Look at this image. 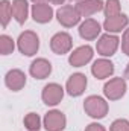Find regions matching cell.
Listing matches in <instances>:
<instances>
[{
    "mask_svg": "<svg viewBox=\"0 0 129 131\" xmlns=\"http://www.w3.org/2000/svg\"><path fill=\"white\" fill-rule=\"evenodd\" d=\"M87 84H88V81H87V76H85L84 73H73V75L67 79L65 90H67V93H68L70 96L78 98V96H81V95L85 92Z\"/></svg>",
    "mask_w": 129,
    "mask_h": 131,
    "instance_id": "obj_10",
    "label": "cell"
},
{
    "mask_svg": "<svg viewBox=\"0 0 129 131\" xmlns=\"http://www.w3.org/2000/svg\"><path fill=\"white\" fill-rule=\"evenodd\" d=\"M64 98V89L56 84V82H50L47 85H44L43 92H41V99L46 105L49 107H55L58 105Z\"/></svg>",
    "mask_w": 129,
    "mask_h": 131,
    "instance_id": "obj_7",
    "label": "cell"
},
{
    "mask_svg": "<svg viewBox=\"0 0 129 131\" xmlns=\"http://www.w3.org/2000/svg\"><path fill=\"white\" fill-rule=\"evenodd\" d=\"M93 55H94V50L91 46L85 44V46H81L78 49H74L70 57H68V63L73 66V67H82V66L88 64L91 60H93Z\"/></svg>",
    "mask_w": 129,
    "mask_h": 131,
    "instance_id": "obj_9",
    "label": "cell"
},
{
    "mask_svg": "<svg viewBox=\"0 0 129 131\" xmlns=\"http://www.w3.org/2000/svg\"><path fill=\"white\" fill-rule=\"evenodd\" d=\"M43 127L46 131H62L67 127V117L59 110H50L43 119Z\"/></svg>",
    "mask_w": 129,
    "mask_h": 131,
    "instance_id": "obj_6",
    "label": "cell"
},
{
    "mask_svg": "<svg viewBox=\"0 0 129 131\" xmlns=\"http://www.w3.org/2000/svg\"><path fill=\"white\" fill-rule=\"evenodd\" d=\"M74 6L79 11L81 17H91V15L97 14V12L103 11L105 3L102 0H81Z\"/></svg>",
    "mask_w": 129,
    "mask_h": 131,
    "instance_id": "obj_16",
    "label": "cell"
},
{
    "mask_svg": "<svg viewBox=\"0 0 129 131\" xmlns=\"http://www.w3.org/2000/svg\"><path fill=\"white\" fill-rule=\"evenodd\" d=\"M12 18V3L9 0H2L0 2V21H2V26L6 28L8 23L11 21Z\"/></svg>",
    "mask_w": 129,
    "mask_h": 131,
    "instance_id": "obj_19",
    "label": "cell"
},
{
    "mask_svg": "<svg viewBox=\"0 0 129 131\" xmlns=\"http://www.w3.org/2000/svg\"><path fill=\"white\" fill-rule=\"evenodd\" d=\"M17 47L24 57H33L40 49V38L33 31H24L17 40Z\"/></svg>",
    "mask_w": 129,
    "mask_h": 131,
    "instance_id": "obj_2",
    "label": "cell"
},
{
    "mask_svg": "<svg viewBox=\"0 0 129 131\" xmlns=\"http://www.w3.org/2000/svg\"><path fill=\"white\" fill-rule=\"evenodd\" d=\"M122 50H123L125 55L129 57V28L125 29L123 37H122Z\"/></svg>",
    "mask_w": 129,
    "mask_h": 131,
    "instance_id": "obj_24",
    "label": "cell"
},
{
    "mask_svg": "<svg viewBox=\"0 0 129 131\" xmlns=\"http://www.w3.org/2000/svg\"><path fill=\"white\" fill-rule=\"evenodd\" d=\"M29 15V3L28 0H12V17L17 23L23 25Z\"/></svg>",
    "mask_w": 129,
    "mask_h": 131,
    "instance_id": "obj_18",
    "label": "cell"
},
{
    "mask_svg": "<svg viewBox=\"0 0 129 131\" xmlns=\"http://www.w3.org/2000/svg\"><path fill=\"white\" fill-rule=\"evenodd\" d=\"M126 79L125 78H112L103 85V95L109 101H119L126 95Z\"/></svg>",
    "mask_w": 129,
    "mask_h": 131,
    "instance_id": "obj_4",
    "label": "cell"
},
{
    "mask_svg": "<svg viewBox=\"0 0 129 131\" xmlns=\"http://www.w3.org/2000/svg\"><path fill=\"white\" fill-rule=\"evenodd\" d=\"M76 2H81V0H76Z\"/></svg>",
    "mask_w": 129,
    "mask_h": 131,
    "instance_id": "obj_29",
    "label": "cell"
},
{
    "mask_svg": "<svg viewBox=\"0 0 129 131\" xmlns=\"http://www.w3.org/2000/svg\"><path fill=\"white\" fill-rule=\"evenodd\" d=\"M56 20L64 28H73L81 21V14L76 9V6L64 5V6H59V9L56 11Z\"/></svg>",
    "mask_w": 129,
    "mask_h": 131,
    "instance_id": "obj_5",
    "label": "cell"
},
{
    "mask_svg": "<svg viewBox=\"0 0 129 131\" xmlns=\"http://www.w3.org/2000/svg\"><path fill=\"white\" fill-rule=\"evenodd\" d=\"M102 26L100 23L94 18H85L81 25H79V35L81 38L87 40V41H93L100 35Z\"/></svg>",
    "mask_w": 129,
    "mask_h": 131,
    "instance_id": "obj_11",
    "label": "cell"
},
{
    "mask_svg": "<svg viewBox=\"0 0 129 131\" xmlns=\"http://www.w3.org/2000/svg\"><path fill=\"white\" fill-rule=\"evenodd\" d=\"M119 44H120V38L117 35H114V34H103L97 40L96 50H97V53L102 55L103 58L112 57L117 52Z\"/></svg>",
    "mask_w": 129,
    "mask_h": 131,
    "instance_id": "obj_3",
    "label": "cell"
},
{
    "mask_svg": "<svg viewBox=\"0 0 129 131\" xmlns=\"http://www.w3.org/2000/svg\"><path fill=\"white\" fill-rule=\"evenodd\" d=\"M84 110L93 119H103L108 114L109 105H108V102L102 98V96L91 95V96H88V98L84 101Z\"/></svg>",
    "mask_w": 129,
    "mask_h": 131,
    "instance_id": "obj_1",
    "label": "cell"
},
{
    "mask_svg": "<svg viewBox=\"0 0 129 131\" xmlns=\"http://www.w3.org/2000/svg\"><path fill=\"white\" fill-rule=\"evenodd\" d=\"M14 49H15V43H14V40H12V37H9V35H6V34H3L2 37H0V52H2V55H9V53H12L14 52Z\"/></svg>",
    "mask_w": 129,
    "mask_h": 131,
    "instance_id": "obj_21",
    "label": "cell"
},
{
    "mask_svg": "<svg viewBox=\"0 0 129 131\" xmlns=\"http://www.w3.org/2000/svg\"><path fill=\"white\" fill-rule=\"evenodd\" d=\"M85 131H106V128L103 127V125H100V124H97V122H93V124H90Z\"/></svg>",
    "mask_w": 129,
    "mask_h": 131,
    "instance_id": "obj_25",
    "label": "cell"
},
{
    "mask_svg": "<svg viewBox=\"0 0 129 131\" xmlns=\"http://www.w3.org/2000/svg\"><path fill=\"white\" fill-rule=\"evenodd\" d=\"M32 18L33 21L46 25L53 18V8L49 3H40V5H32Z\"/></svg>",
    "mask_w": 129,
    "mask_h": 131,
    "instance_id": "obj_17",
    "label": "cell"
},
{
    "mask_svg": "<svg viewBox=\"0 0 129 131\" xmlns=\"http://www.w3.org/2000/svg\"><path fill=\"white\" fill-rule=\"evenodd\" d=\"M109 131H129V121L128 119H115L111 124Z\"/></svg>",
    "mask_w": 129,
    "mask_h": 131,
    "instance_id": "obj_23",
    "label": "cell"
},
{
    "mask_svg": "<svg viewBox=\"0 0 129 131\" xmlns=\"http://www.w3.org/2000/svg\"><path fill=\"white\" fill-rule=\"evenodd\" d=\"M29 73L35 79H46L52 73V64L46 58H36L32 61V64L29 67Z\"/></svg>",
    "mask_w": 129,
    "mask_h": 131,
    "instance_id": "obj_13",
    "label": "cell"
},
{
    "mask_svg": "<svg viewBox=\"0 0 129 131\" xmlns=\"http://www.w3.org/2000/svg\"><path fill=\"white\" fill-rule=\"evenodd\" d=\"M103 12H105V17L109 18V17H115L120 12V0H106L105 2V6H103Z\"/></svg>",
    "mask_w": 129,
    "mask_h": 131,
    "instance_id": "obj_22",
    "label": "cell"
},
{
    "mask_svg": "<svg viewBox=\"0 0 129 131\" xmlns=\"http://www.w3.org/2000/svg\"><path fill=\"white\" fill-rule=\"evenodd\" d=\"M91 73L96 79H106L114 73V64L106 58L96 60L91 66Z\"/></svg>",
    "mask_w": 129,
    "mask_h": 131,
    "instance_id": "obj_15",
    "label": "cell"
},
{
    "mask_svg": "<svg viewBox=\"0 0 129 131\" xmlns=\"http://www.w3.org/2000/svg\"><path fill=\"white\" fill-rule=\"evenodd\" d=\"M49 2H50L52 5H59V6L65 3V0H49Z\"/></svg>",
    "mask_w": 129,
    "mask_h": 131,
    "instance_id": "obj_26",
    "label": "cell"
},
{
    "mask_svg": "<svg viewBox=\"0 0 129 131\" xmlns=\"http://www.w3.org/2000/svg\"><path fill=\"white\" fill-rule=\"evenodd\" d=\"M5 84L12 92H20L26 85V75L20 69H12L5 76Z\"/></svg>",
    "mask_w": 129,
    "mask_h": 131,
    "instance_id": "obj_12",
    "label": "cell"
},
{
    "mask_svg": "<svg viewBox=\"0 0 129 131\" xmlns=\"http://www.w3.org/2000/svg\"><path fill=\"white\" fill-rule=\"evenodd\" d=\"M33 5H40V3H47L49 0H31Z\"/></svg>",
    "mask_w": 129,
    "mask_h": 131,
    "instance_id": "obj_28",
    "label": "cell"
},
{
    "mask_svg": "<svg viewBox=\"0 0 129 131\" xmlns=\"http://www.w3.org/2000/svg\"><path fill=\"white\" fill-rule=\"evenodd\" d=\"M129 25V17L126 14H119L115 17H109L105 18L103 21V29L108 34H119L126 29V26Z\"/></svg>",
    "mask_w": 129,
    "mask_h": 131,
    "instance_id": "obj_14",
    "label": "cell"
},
{
    "mask_svg": "<svg viewBox=\"0 0 129 131\" xmlns=\"http://www.w3.org/2000/svg\"><path fill=\"white\" fill-rule=\"evenodd\" d=\"M23 124L28 131H40L41 128V119L36 113H28L23 119Z\"/></svg>",
    "mask_w": 129,
    "mask_h": 131,
    "instance_id": "obj_20",
    "label": "cell"
},
{
    "mask_svg": "<svg viewBox=\"0 0 129 131\" xmlns=\"http://www.w3.org/2000/svg\"><path fill=\"white\" fill-rule=\"evenodd\" d=\"M73 38L67 32H58L50 38V49L56 55H65L71 50Z\"/></svg>",
    "mask_w": 129,
    "mask_h": 131,
    "instance_id": "obj_8",
    "label": "cell"
},
{
    "mask_svg": "<svg viewBox=\"0 0 129 131\" xmlns=\"http://www.w3.org/2000/svg\"><path fill=\"white\" fill-rule=\"evenodd\" d=\"M123 78H125V79H129V64L126 66V69H125V75H123Z\"/></svg>",
    "mask_w": 129,
    "mask_h": 131,
    "instance_id": "obj_27",
    "label": "cell"
}]
</instances>
